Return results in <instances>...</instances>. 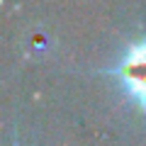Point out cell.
I'll return each instance as SVG.
<instances>
[{
	"instance_id": "6da1fadb",
	"label": "cell",
	"mask_w": 146,
	"mask_h": 146,
	"mask_svg": "<svg viewBox=\"0 0 146 146\" xmlns=\"http://www.w3.org/2000/svg\"><path fill=\"white\" fill-rule=\"evenodd\" d=\"M119 73H122V78L127 80L129 90L136 95V100L146 110V42L129 49Z\"/></svg>"
}]
</instances>
